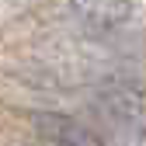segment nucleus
Listing matches in <instances>:
<instances>
[{"label":"nucleus","mask_w":146,"mask_h":146,"mask_svg":"<svg viewBox=\"0 0 146 146\" xmlns=\"http://www.w3.org/2000/svg\"><path fill=\"white\" fill-rule=\"evenodd\" d=\"M98 111L129 139H146V90L132 80H108L98 90Z\"/></svg>","instance_id":"nucleus-1"},{"label":"nucleus","mask_w":146,"mask_h":146,"mask_svg":"<svg viewBox=\"0 0 146 146\" xmlns=\"http://www.w3.org/2000/svg\"><path fill=\"white\" fill-rule=\"evenodd\" d=\"M31 125H35L38 139L56 143V146H94V143H101V136L94 129H87L84 122L70 118V115H59V111H38L31 118Z\"/></svg>","instance_id":"nucleus-2"},{"label":"nucleus","mask_w":146,"mask_h":146,"mask_svg":"<svg viewBox=\"0 0 146 146\" xmlns=\"http://www.w3.org/2000/svg\"><path fill=\"white\" fill-rule=\"evenodd\" d=\"M70 7L84 25L98 28V31L122 28L132 17V0H70Z\"/></svg>","instance_id":"nucleus-3"}]
</instances>
